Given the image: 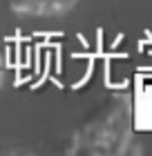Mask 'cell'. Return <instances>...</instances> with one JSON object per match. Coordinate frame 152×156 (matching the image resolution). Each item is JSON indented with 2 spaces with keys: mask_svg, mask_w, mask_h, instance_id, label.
Instances as JSON below:
<instances>
[{
  "mask_svg": "<svg viewBox=\"0 0 152 156\" xmlns=\"http://www.w3.org/2000/svg\"><path fill=\"white\" fill-rule=\"evenodd\" d=\"M43 2V18L45 16H63L69 9H74L78 0H40Z\"/></svg>",
  "mask_w": 152,
  "mask_h": 156,
  "instance_id": "3957f363",
  "label": "cell"
},
{
  "mask_svg": "<svg viewBox=\"0 0 152 156\" xmlns=\"http://www.w3.org/2000/svg\"><path fill=\"white\" fill-rule=\"evenodd\" d=\"M132 134V105L128 96L114 94L101 116L92 118L76 136V150L85 152H121Z\"/></svg>",
  "mask_w": 152,
  "mask_h": 156,
  "instance_id": "6da1fadb",
  "label": "cell"
},
{
  "mask_svg": "<svg viewBox=\"0 0 152 156\" xmlns=\"http://www.w3.org/2000/svg\"><path fill=\"white\" fill-rule=\"evenodd\" d=\"M5 80V65H2V60H0V85H2Z\"/></svg>",
  "mask_w": 152,
  "mask_h": 156,
  "instance_id": "277c9868",
  "label": "cell"
},
{
  "mask_svg": "<svg viewBox=\"0 0 152 156\" xmlns=\"http://www.w3.org/2000/svg\"><path fill=\"white\" fill-rule=\"evenodd\" d=\"M7 7L13 16L20 18H43V2L40 0H7Z\"/></svg>",
  "mask_w": 152,
  "mask_h": 156,
  "instance_id": "7a4b0ae2",
  "label": "cell"
}]
</instances>
